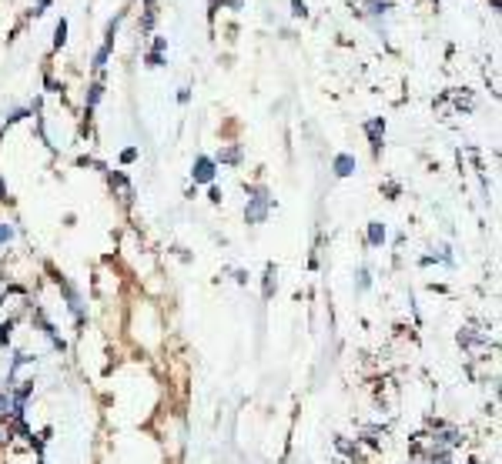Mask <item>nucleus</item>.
Returning <instances> with one entry per match:
<instances>
[{
    "label": "nucleus",
    "mask_w": 502,
    "mask_h": 464,
    "mask_svg": "<svg viewBox=\"0 0 502 464\" xmlns=\"http://www.w3.org/2000/svg\"><path fill=\"white\" fill-rule=\"evenodd\" d=\"M382 241H385V227H382L378 220H372V224H368V244L382 247Z\"/></svg>",
    "instance_id": "obj_7"
},
{
    "label": "nucleus",
    "mask_w": 502,
    "mask_h": 464,
    "mask_svg": "<svg viewBox=\"0 0 502 464\" xmlns=\"http://www.w3.org/2000/svg\"><path fill=\"white\" fill-rule=\"evenodd\" d=\"M218 161H228V164H238V161H241V150H238V147L221 150V154H218Z\"/></svg>",
    "instance_id": "obj_11"
},
{
    "label": "nucleus",
    "mask_w": 502,
    "mask_h": 464,
    "mask_svg": "<svg viewBox=\"0 0 502 464\" xmlns=\"http://www.w3.org/2000/svg\"><path fill=\"white\" fill-rule=\"evenodd\" d=\"M368 284H372V277H368V271H365V267H359V274H355V291L362 294V291H368Z\"/></svg>",
    "instance_id": "obj_9"
},
{
    "label": "nucleus",
    "mask_w": 502,
    "mask_h": 464,
    "mask_svg": "<svg viewBox=\"0 0 502 464\" xmlns=\"http://www.w3.org/2000/svg\"><path fill=\"white\" fill-rule=\"evenodd\" d=\"M365 131H368V137H372V150H382V134H385V121L382 117H375V121L365 124Z\"/></svg>",
    "instance_id": "obj_5"
},
{
    "label": "nucleus",
    "mask_w": 502,
    "mask_h": 464,
    "mask_svg": "<svg viewBox=\"0 0 502 464\" xmlns=\"http://www.w3.org/2000/svg\"><path fill=\"white\" fill-rule=\"evenodd\" d=\"M7 437H11V427H7V431H4V424H0V444H4V441H7Z\"/></svg>",
    "instance_id": "obj_17"
},
{
    "label": "nucleus",
    "mask_w": 502,
    "mask_h": 464,
    "mask_svg": "<svg viewBox=\"0 0 502 464\" xmlns=\"http://www.w3.org/2000/svg\"><path fill=\"white\" fill-rule=\"evenodd\" d=\"M101 94H104V87H101V84H94V87H91V94H87V114L94 110V104L101 100Z\"/></svg>",
    "instance_id": "obj_10"
},
{
    "label": "nucleus",
    "mask_w": 502,
    "mask_h": 464,
    "mask_svg": "<svg viewBox=\"0 0 502 464\" xmlns=\"http://www.w3.org/2000/svg\"><path fill=\"white\" fill-rule=\"evenodd\" d=\"M271 211V194L265 187H251V197H248V207H245V220L248 224H262Z\"/></svg>",
    "instance_id": "obj_1"
},
{
    "label": "nucleus",
    "mask_w": 502,
    "mask_h": 464,
    "mask_svg": "<svg viewBox=\"0 0 502 464\" xmlns=\"http://www.w3.org/2000/svg\"><path fill=\"white\" fill-rule=\"evenodd\" d=\"M332 171H335V178H349V174H355V157L352 154H338L332 161Z\"/></svg>",
    "instance_id": "obj_4"
},
{
    "label": "nucleus",
    "mask_w": 502,
    "mask_h": 464,
    "mask_svg": "<svg viewBox=\"0 0 502 464\" xmlns=\"http://www.w3.org/2000/svg\"><path fill=\"white\" fill-rule=\"evenodd\" d=\"M7 241H14V227H11V224H0V244H7Z\"/></svg>",
    "instance_id": "obj_14"
},
{
    "label": "nucleus",
    "mask_w": 502,
    "mask_h": 464,
    "mask_svg": "<svg viewBox=\"0 0 502 464\" xmlns=\"http://www.w3.org/2000/svg\"><path fill=\"white\" fill-rule=\"evenodd\" d=\"M191 178H195V184H211L214 180V161L211 157H198Z\"/></svg>",
    "instance_id": "obj_2"
},
{
    "label": "nucleus",
    "mask_w": 502,
    "mask_h": 464,
    "mask_svg": "<svg viewBox=\"0 0 502 464\" xmlns=\"http://www.w3.org/2000/svg\"><path fill=\"white\" fill-rule=\"evenodd\" d=\"M0 201H4V180H0Z\"/></svg>",
    "instance_id": "obj_18"
},
{
    "label": "nucleus",
    "mask_w": 502,
    "mask_h": 464,
    "mask_svg": "<svg viewBox=\"0 0 502 464\" xmlns=\"http://www.w3.org/2000/svg\"><path fill=\"white\" fill-rule=\"evenodd\" d=\"M11 334H14V321H4V324H0V344H4V347L11 344Z\"/></svg>",
    "instance_id": "obj_12"
},
{
    "label": "nucleus",
    "mask_w": 502,
    "mask_h": 464,
    "mask_svg": "<svg viewBox=\"0 0 502 464\" xmlns=\"http://www.w3.org/2000/svg\"><path fill=\"white\" fill-rule=\"evenodd\" d=\"M482 341H489V334H486V331L465 328V331L459 334V344H462V347H472V344H482Z\"/></svg>",
    "instance_id": "obj_6"
},
{
    "label": "nucleus",
    "mask_w": 502,
    "mask_h": 464,
    "mask_svg": "<svg viewBox=\"0 0 502 464\" xmlns=\"http://www.w3.org/2000/svg\"><path fill=\"white\" fill-rule=\"evenodd\" d=\"M60 284V291L67 294V307L74 311V317H77V324L84 321V304H81V294H77V287L74 284H67V281H57Z\"/></svg>",
    "instance_id": "obj_3"
},
{
    "label": "nucleus",
    "mask_w": 502,
    "mask_h": 464,
    "mask_svg": "<svg viewBox=\"0 0 502 464\" xmlns=\"http://www.w3.org/2000/svg\"><path fill=\"white\" fill-rule=\"evenodd\" d=\"M64 34H67V24L60 20V24H57V37H54V47H64V41H67Z\"/></svg>",
    "instance_id": "obj_13"
},
{
    "label": "nucleus",
    "mask_w": 502,
    "mask_h": 464,
    "mask_svg": "<svg viewBox=\"0 0 502 464\" xmlns=\"http://www.w3.org/2000/svg\"><path fill=\"white\" fill-rule=\"evenodd\" d=\"M131 161H138V147H127L124 154H121V164H131Z\"/></svg>",
    "instance_id": "obj_15"
},
{
    "label": "nucleus",
    "mask_w": 502,
    "mask_h": 464,
    "mask_svg": "<svg viewBox=\"0 0 502 464\" xmlns=\"http://www.w3.org/2000/svg\"><path fill=\"white\" fill-rule=\"evenodd\" d=\"M275 264H268L265 267V298H271V294H275V284H278V281H275Z\"/></svg>",
    "instance_id": "obj_8"
},
{
    "label": "nucleus",
    "mask_w": 502,
    "mask_h": 464,
    "mask_svg": "<svg viewBox=\"0 0 502 464\" xmlns=\"http://www.w3.org/2000/svg\"><path fill=\"white\" fill-rule=\"evenodd\" d=\"M292 7H295V17H305V14H308L305 0H292Z\"/></svg>",
    "instance_id": "obj_16"
}]
</instances>
